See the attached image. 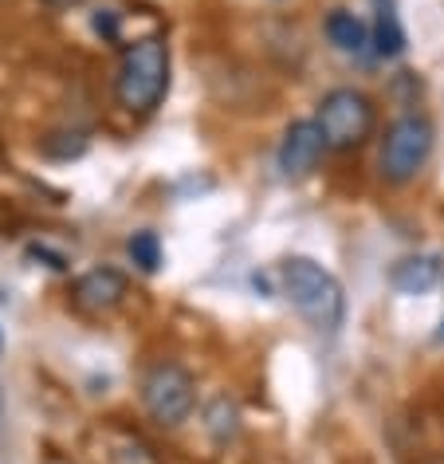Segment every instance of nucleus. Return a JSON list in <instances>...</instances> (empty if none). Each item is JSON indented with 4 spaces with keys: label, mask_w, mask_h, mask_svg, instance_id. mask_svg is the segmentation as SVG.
Wrapping results in <instances>:
<instances>
[{
    "label": "nucleus",
    "mask_w": 444,
    "mask_h": 464,
    "mask_svg": "<svg viewBox=\"0 0 444 464\" xmlns=\"http://www.w3.org/2000/svg\"><path fill=\"white\" fill-rule=\"evenodd\" d=\"M236 421H240V413H236V405H232L225 393L213 398V405L205 410V425H208V433H213L217 440H228L232 433H236Z\"/></svg>",
    "instance_id": "nucleus-12"
},
{
    "label": "nucleus",
    "mask_w": 444,
    "mask_h": 464,
    "mask_svg": "<svg viewBox=\"0 0 444 464\" xmlns=\"http://www.w3.org/2000/svg\"><path fill=\"white\" fill-rule=\"evenodd\" d=\"M130 292L126 276L119 268H91L75 280V307L91 311V315H102V311H114Z\"/></svg>",
    "instance_id": "nucleus-7"
},
{
    "label": "nucleus",
    "mask_w": 444,
    "mask_h": 464,
    "mask_svg": "<svg viewBox=\"0 0 444 464\" xmlns=\"http://www.w3.org/2000/svg\"><path fill=\"white\" fill-rule=\"evenodd\" d=\"M373 102L370 95H362L354 87H334L319 99V111H314V122L326 138L331 150H354L373 134Z\"/></svg>",
    "instance_id": "nucleus-4"
},
{
    "label": "nucleus",
    "mask_w": 444,
    "mask_h": 464,
    "mask_svg": "<svg viewBox=\"0 0 444 464\" xmlns=\"http://www.w3.org/2000/svg\"><path fill=\"white\" fill-rule=\"evenodd\" d=\"M0 425H5V398H0Z\"/></svg>",
    "instance_id": "nucleus-15"
},
{
    "label": "nucleus",
    "mask_w": 444,
    "mask_h": 464,
    "mask_svg": "<svg viewBox=\"0 0 444 464\" xmlns=\"http://www.w3.org/2000/svg\"><path fill=\"white\" fill-rule=\"evenodd\" d=\"M43 5H52V8H72V5H79V0H43Z\"/></svg>",
    "instance_id": "nucleus-14"
},
{
    "label": "nucleus",
    "mask_w": 444,
    "mask_h": 464,
    "mask_svg": "<svg viewBox=\"0 0 444 464\" xmlns=\"http://www.w3.org/2000/svg\"><path fill=\"white\" fill-rule=\"evenodd\" d=\"M326 150H331V146H326L319 122H314V119H299V122L287 126L284 138H279L275 166H279L284 178H307V173L323 161Z\"/></svg>",
    "instance_id": "nucleus-6"
},
{
    "label": "nucleus",
    "mask_w": 444,
    "mask_h": 464,
    "mask_svg": "<svg viewBox=\"0 0 444 464\" xmlns=\"http://www.w3.org/2000/svg\"><path fill=\"white\" fill-rule=\"evenodd\" d=\"M440 276H444V264H440V256H432V252H429V256L397 260L393 272H390V284L401 295H425V292H432V287L440 284Z\"/></svg>",
    "instance_id": "nucleus-8"
},
{
    "label": "nucleus",
    "mask_w": 444,
    "mask_h": 464,
    "mask_svg": "<svg viewBox=\"0 0 444 464\" xmlns=\"http://www.w3.org/2000/svg\"><path fill=\"white\" fill-rule=\"evenodd\" d=\"M432 142H437V130L425 114H405L397 119L381 138V154H378V169L390 185H405L413 181L425 161L432 154Z\"/></svg>",
    "instance_id": "nucleus-3"
},
{
    "label": "nucleus",
    "mask_w": 444,
    "mask_h": 464,
    "mask_svg": "<svg viewBox=\"0 0 444 464\" xmlns=\"http://www.w3.org/2000/svg\"><path fill=\"white\" fill-rule=\"evenodd\" d=\"M279 284H284V295L295 304V311L314 331H338V323L346 315V295L343 284L323 264L307 256H291L279 264Z\"/></svg>",
    "instance_id": "nucleus-1"
},
{
    "label": "nucleus",
    "mask_w": 444,
    "mask_h": 464,
    "mask_svg": "<svg viewBox=\"0 0 444 464\" xmlns=\"http://www.w3.org/2000/svg\"><path fill=\"white\" fill-rule=\"evenodd\" d=\"M373 52L381 60H397L405 52V28L401 16H397L393 0H378V16H373Z\"/></svg>",
    "instance_id": "nucleus-10"
},
{
    "label": "nucleus",
    "mask_w": 444,
    "mask_h": 464,
    "mask_svg": "<svg viewBox=\"0 0 444 464\" xmlns=\"http://www.w3.org/2000/svg\"><path fill=\"white\" fill-rule=\"evenodd\" d=\"M126 252H130V260L138 264L142 272H158L161 268V240H158V232H134L130 240H126Z\"/></svg>",
    "instance_id": "nucleus-11"
},
{
    "label": "nucleus",
    "mask_w": 444,
    "mask_h": 464,
    "mask_svg": "<svg viewBox=\"0 0 444 464\" xmlns=\"http://www.w3.org/2000/svg\"><path fill=\"white\" fill-rule=\"evenodd\" d=\"M169 91V44L161 36H142L122 52L119 75H114V95L126 111L150 114Z\"/></svg>",
    "instance_id": "nucleus-2"
},
{
    "label": "nucleus",
    "mask_w": 444,
    "mask_h": 464,
    "mask_svg": "<svg viewBox=\"0 0 444 464\" xmlns=\"http://www.w3.org/2000/svg\"><path fill=\"white\" fill-rule=\"evenodd\" d=\"M142 401H146V413L158 425H166V429L181 425L193 413V401H197V386H193L189 370H181L178 362L150 366L142 378Z\"/></svg>",
    "instance_id": "nucleus-5"
},
{
    "label": "nucleus",
    "mask_w": 444,
    "mask_h": 464,
    "mask_svg": "<svg viewBox=\"0 0 444 464\" xmlns=\"http://www.w3.org/2000/svg\"><path fill=\"white\" fill-rule=\"evenodd\" d=\"M326 40L346 55H358V52H366V44H373L366 20H358L354 13H346V8H334V13L326 16Z\"/></svg>",
    "instance_id": "nucleus-9"
},
{
    "label": "nucleus",
    "mask_w": 444,
    "mask_h": 464,
    "mask_svg": "<svg viewBox=\"0 0 444 464\" xmlns=\"http://www.w3.org/2000/svg\"><path fill=\"white\" fill-rule=\"evenodd\" d=\"M28 256H32V260H48V268H52V272H63V268H67V260L60 256V252H52L48 245H32V248H28Z\"/></svg>",
    "instance_id": "nucleus-13"
},
{
    "label": "nucleus",
    "mask_w": 444,
    "mask_h": 464,
    "mask_svg": "<svg viewBox=\"0 0 444 464\" xmlns=\"http://www.w3.org/2000/svg\"><path fill=\"white\" fill-rule=\"evenodd\" d=\"M0 351H5V334H0Z\"/></svg>",
    "instance_id": "nucleus-16"
}]
</instances>
